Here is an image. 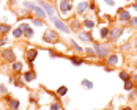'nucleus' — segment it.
<instances>
[{
  "label": "nucleus",
  "instance_id": "f257e3e1",
  "mask_svg": "<svg viewBox=\"0 0 137 110\" xmlns=\"http://www.w3.org/2000/svg\"><path fill=\"white\" fill-rule=\"evenodd\" d=\"M109 47L107 46H103V44H96L95 46V53L98 55L99 58H106V57H109Z\"/></svg>",
  "mask_w": 137,
  "mask_h": 110
},
{
  "label": "nucleus",
  "instance_id": "f03ea898",
  "mask_svg": "<svg viewBox=\"0 0 137 110\" xmlns=\"http://www.w3.org/2000/svg\"><path fill=\"white\" fill-rule=\"evenodd\" d=\"M43 41H46V43H57L58 41V33L54 32V30H47L44 33V36H43Z\"/></svg>",
  "mask_w": 137,
  "mask_h": 110
},
{
  "label": "nucleus",
  "instance_id": "7ed1b4c3",
  "mask_svg": "<svg viewBox=\"0 0 137 110\" xmlns=\"http://www.w3.org/2000/svg\"><path fill=\"white\" fill-rule=\"evenodd\" d=\"M51 21H52V22L57 25V28H58V30H62L63 33H69V32H71V28H69V27H68V25H66L63 21L57 19V17H51Z\"/></svg>",
  "mask_w": 137,
  "mask_h": 110
},
{
  "label": "nucleus",
  "instance_id": "20e7f679",
  "mask_svg": "<svg viewBox=\"0 0 137 110\" xmlns=\"http://www.w3.org/2000/svg\"><path fill=\"white\" fill-rule=\"evenodd\" d=\"M123 33V28L121 27H115V28H112V32L109 33V36H110V41H117L120 38V35Z\"/></svg>",
  "mask_w": 137,
  "mask_h": 110
},
{
  "label": "nucleus",
  "instance_id": "39448f33",
  "mask_svg": "<svg viewBox=\"0 0 137 110\" xmlns=\"http://www.w3.org/2000/svg\"><path fill=\"white\" fill-rule=\"evenodd\" d=\"M2 57L5 58V60H8V61H16V55H14V52L11 50V49H6V50H3L2 52Z\"/></svg>",
  "mask_w": 137,
  "mask_h": 110
},
{
  "label": "nucleus",
  "instance_id": "423d86ee",
  "mask_svg": "<svg viewBox=\"0 0 137 110\" xmlns=\"http://www.w3.org/2000/svg\"><path fill=\"white\" fill-rule=\"evenodd\" d=\"M40 3H41V6H43V10L46 11V14H49L51 17H54V14H55V11H54V8H52V5H49V3H46L44 0H40Z\"/></svg>",
  "mask_w": 137,
  "mask_h": 110
},
{
  "label": "nucleus",
  "instance_id": "0eeeda50",
  "mask_svg": "<svg viewBox=\"0 0 137 110\" xmlns=\"http://www.w3.org/2000/svg\"><path fill=\"white\" fill-rule=\"evenodd\" d=\"M19 28L22 30V33L27 36V38H32V36H33V30L30 28L28 24H21V25H19Z\"/></svg>",
  "mask_w": 137,
  "mask_h": 110
},
{
  "label": "nucleus",
  "instance_id": "6e6552de",
  "mask_svg": "<svg viewBox=\"0 0 137 110\" xmlns=\"http://www.w3.org/2000/svg\"><path fill=\"white\" fill-rule=\"evenodd\" d=\"M32 11H33V13H35V14H36L38 17H40V19H44V17L47 16V14H46V11H44L43 8H40V6H36V5L33 6V10H32Z\"/></svg>",
  "mask_w": 137,
  "mask_h": 110
},
{
  "label": "nucleus",
  "instance_id": "1a4fd4ad",
  "mask_svg": "<svg viewBox=\"0 0 137 110\" xmlns=\"http://www.w3.org/2000/svg\"><path fill=\"white\" fill-rule=\"evenodd\" d=\"M60 11H62V13L71 11V3L68 2V0H62V2H60Z\"/></svg>",
  "mask_w": 137,
  "mask_h": 110
},
{
  "label": "nucleus",
  "instance_id": "9d476101",
  "mask_svg": "<svg viewBox=\"0 0 137 110\" xmlns=\"http://www.w3.org/2000/svg\"><path fill=\"white\" fill-rule=\"evenodd\" d=\"M36 55H38V50L30 49V50L27 52V60H28L30 63H33V61H35V58H36Z\"/></svg>",
  "mask_w": 137,
  "mask_h": 110
},
{
  "label": "nucleus",
  "instance_id": "9b49d317",
  "mask_svg": "<svg viewBox=\"0 0 137 110\" xmlns=\"http://www.w3.org/2000/svg\"><path fill=\"white\" fill-rule=\"evenodd\" d=\"M33 79H35V72H33V71L24 72V80H25V82H32Z\"/></svg>",
  "mask_w": 137,
  "mask_h": 110
},
{
  "label": "nucleus",
  "instance_id": "f8f14e48",
  "mask_svg": "<svg viewBox=\"0 0 137 110\" xmlns=\"http://www.w3.org/2000/svg\"><path fill=\"white\" fill-rule=\"evenodd\" d=\"M79 38H81L82 41H93L91 35H90V33H85V32H81V33H79Z\"/></svg>",
  "mask_w": 137,
  "mask_h": 110
},
{
  "label": "nucleus",
  "instance_id": "ddd939ff",
  "mask_svg": "<svg viewBox=\"0 0 137 110\" xmlns=\"http://www.w3.org/2000/svg\"><path fill=\"white\" fill-rule=\"evenodd\" d=\"M120 21H131V16H129V13L126 11V10H123V11H120Z\"/></svg>",
  "mask_w": 137,
  "mask_h": 110
},
{
  "label": "nucleus",
  "instance_id": "4468645a",
  "mask_svg": "<svg viewBox=\"0 0 137 110\" xmlns=\"http://www.w3.org/2000/svg\"><path fill=\"white\" fill-rule=\"evenodd\" d=\"M88 8V3L87 2H81L79 3V6H77V13H79V14H84V11Z\"/></svg>",
  "mask_w": 137,
  "mask_h": 110
},
{
  "label": "nucleus",
  "instance_id": "2eb2a0df",
  "mask_svg": "<svg viewBox=\"0 0 137 110\" xmlns=\"http://www.w3.org/2000/svg\"><path fill=\"white\" fill-rule=\"evenodd\" d=\"M33 25L35 27H44V21L40 19V17H35V19H33Z\"/></svg>",
  "mask_w": 137,
  "mask_h": 110
},
{
  "label": "nucleus",
  "instance_id": "dca6fc26",
  "mask_svg": "<svg viewBox=\"0 0 137 110\" xmlns=\"http://www.w3.org/2000/svg\"><path fill=\"white\" fill-rule=\"evenodd\" d=\"M107 61H109V65H117L118 57H117V55H109V57H107Z\"/></svg>",
  "mask_w": 137,
  "mask_h": 110
},
{
  "label": "nucleus",
  "instance_id": "f3484780",
  "mask_svg": "<svg viewBox=\"0 0 137 110\" xmlns=\"http://www.w3.org/2000/svg\"><path fill=\"white\" fill-rule=\"evenodd\" d=\"M69 43H71V46H73V49H74L76 52H84V49H82L79 44H76V43H74V40H71Z\"/></svg>",
  "mask_w": 137,
  "mask_h": 110
},
{
  "label": "nucleus",
  "instance_id": "a211bd4d",
  "mask_svg": "<svg viewBox=\"0 0 137 110\" xmlns=\"http://www.w3.org/2000/svg\"><path fill=\"white\" fill-rule=\"evenodd\" d=\"M71 61H73V65H74V66H81V65L84 63V60H82V58H77V57H73V58H71Z\"/></svg>",
  "mask_w": 137,
  "mask_h": 110
},
{
  "label": "nucleus",
  "instance_id": "6ab92c4d",
  "mask_svg": "<svg viewBox=\"0 0 137 110\" xmlns=\"http://www.w3.org/2000/svg\"><path fill=\"white\" fill-rule=\"evenodd\" d=\"M66 91H68L66 87H60V88L57 90V95H58V96H65V95H66Z\"/></svg>",
  "mask_w": 137,
  "mask_h": 110
},
{
  "label": "nucleus",
  "instance_id": "aec40b11",
  "mask_svg": "<svg viewBox=\"0 0 137 110\" xmlns=\"http://www.w3.org/2000/svg\"><path fill=\"white\" fill-rule=\"evenodd\" d=\"M10 30H11V27L6 25V24H2V25H0V33H8Z\"/></svg>",
  "mask_w": 137,
  "mask_h": 110
},
{
  "label": "nucleus",
  "instance_id": "412c9836",
  "mask_svg": "<svg viewBox=\"0 0 137 110\" xmlns=\"http://www.w3.org/2000/svg\"><path fill=\"white\" fill-rule=\"evenodd\" d=\"M120 79H121L123 82H128V80H129V74H128V72H125V71H121V72H120Z\"/></svg>",
  "mask_w": 137,
  "mask_h": 110
},
{
  "label": "nucleus",
  "instance_id": "4be33fe9",
  "mask_svg": "<svg viewBox=\"0 0 137 110\" xmlns=\"http://www.w3.org/2000/svg\"><path fill=\"white\" fill-rule=\"evenodd\" d=\"M82 87H85V88L91 90V88H93V83H91L90 80H87V79H85V80H82Z\"/></svg>",
  "mask_w": 137,
  "mask_h": 110
},
{
  "label": "nucleus",
  "instance_id": "5701e85b",
  "mask_svg": "<svg viewBox=\"0 0 137 110\" xmlns=\"http://www.w3.org/2000/svg\"><path fill=\"white\" fill-rule=\"evenodd\" d=\"M10 105H11V108H13V110H17V108H19V101L13 99V101L10 102Z\"/></svg>",
  "mask_w": 137,
  "mask_h": 110
},
{
  "label": "nucleus",
  "instance_id": "b1692460",
  "mask_svg": "<svg viewBox=\"0 0 137 110\" xmlns=\"http://www.w3.org/2000/svg\"><path fill=\"white\" fill-rule=\"evenodd\" d=\"M13 69H14V71H21V69H22V63L14 61V63H13Z\"/></svg>",
  "mask_w": 137,
  "mask_h": 110
},
{
  "label": "nucleus",
  "instance_id": "393cba45",
  "mask_svg": "<svg viewBox=\"0 0 137 110\" xmlns=\"http://www.w3.org/2000/svg\"><path fill=\"white\" fill-rule=\"evenodd\" d=\"M13 36H14V38H21V36H22V30L21 28H16L13 32Z\"/></svg>",
  "mask_w": 137,
  "mask_h": 110
},
{
  "label": "nucleus",
  "instance_id": "a878e982",
  "mask_svg": "<svg viewBox=\"0 0 137 110\" xmlns=\"http://www.w3.org/2000/svg\"><path fill=\"white\" fill-rule=\"evenodd\" d=\"M125 90H126V91H131V90H132V82H131V80L125 82Z\"/></svg>",
  "mask_w": 137,
  "mask_h": 110
},
{
  "label": "nucleus",
  "instance_id": "bb28decb",
  "mask_svg": "<svg viewBox=\"0 0 137 110\" xmlns=\"http://www.w3.org/2000/svg\"><path fill=\"white\" fill-rule=\"evenodd\" d=\"M85 27H87L88 30H91V28L95 27V22H93V21H85Z\"/></svg>",
  "mask_w": 137,
  "mask_h": 110
},
{
  "label": "nucleus",
  "instance_id": "cd10ccee",
  "mask_svg": "<svg viewBox=\"0 0 137 110\" xmlns=\"http://www.w3.org/2000/svg\"><path fill=\"white\" fill-rule=\"evenodd\" d=\"M109 33H110V32H109V28H103V30H101V36H103V38H107Z\"/></svg>",
  "mask_w": 137,
  "mask_h": 110
},
{
  "label": "nucleus",
  "instance_id": "c85d7f7f",
  "mask_svg": "<svg viewBox=\"0 0 137 110\" xmlns=\"http://www.w3.org/2000/svg\"><path fill=\"white\" fill-rule=\"evenodd\" d=\"M71 27H73V30H79L81 25H79V22H77V21H73L71 22Z\"/></svg>",
  "mask_w": 137,
  "mask_h": 110
},
{
  "label": "nucleus",
  "instance_id": "c756f323",
  "mask_svg": "<svg viewBox=\"0 0 137 110\" xmlns=\"http://www.w3.org/2000/svg\"><path fill=\"white\" fill-rule=\"evenodd\" d=\"M8 43H10L8 38H2V40H0V46H5V44H8Z\"/></svg>",
  "mask_w": 137,
  "mask_h": 110
},
{
  "label": "nucleus",
  "instance_id": "7c9ffc66",
  "mask_svg": "<svg viewBox=\"0 0 137 110\" xmlns=\"http://www.w3.org/2000/svg\"><path fill=\"white\" fill-rule=\"evenodd\" d=\"M129 22H131L132 27H137V17H131V21H129Z\"/></svg>",
  "mask_w": 137,
  "mask_h": 110
},
{
  "label": "nucleus",
  "instance_id": "2f4dec72",
  "mask_svg": "<svg viewBox=\"0 0 137 110\" xmlns=\"http://www.w3.org/2000/svg\"><path fill=\"white\" fill-rule=\"evenodd\" d=\"M85 52H87L88 55H96V53H95V49H90V47H87V49H85Z\"/></svg>",
  "mask_w": 137,
  "mask_h": 110
},
{
  "label": "nucleus",
  "instance_id": "473e14b6",
  "mask_svg": "<svg viewBox=\"0 0 137 110\" xmlns=\"http://www.w3.org/2000/svg\"><path fill=\"white\" fill-rule=\"evenodd\" d=\"M0 93H2V95H6V87H5V85H0Z\"/></svg>",
  "mask_w": 137,
  "mask_h": 110
},
{
  "label": "nucleus",
  "instance_id": "72a5a7b5",
  "mask_svg": "<svg viewBox=\"0 0 137 110\" xmlns=\"http://www.w3.org/2000/svg\"><path fill=\"white\" fill-rule=\"evenodd\" d=\"M104 2H106L107 5H110V6H113V5H115V0H104Z\"/></svg>",
  "mask_w": 137,
  "mask_h": 110
},
{
  "label": "nucleus",
  "instance_id": "f704fd0d",
  "mask_svg": "<svg viewBox=\"0 0 137 110\" xmlns=\"http://www.w3.org/2000/svg\"><path fill=\"white\" fill-rule=\"evenodd\" d=\"M51 108H52V110H58V108H60V105H58V104H52Z\"/></svg>",
  "mask_w": 137,
  "mask_h": 110
},
{
  "label": "nucleus",
  "instance_id": "c9c22d12",
  "mask_svg": "<svg viewBox=\"0 0 137 110\" xmlns=\"http://www.w3.org/2000/svg\"><path fill=\"white\" fill-rule=\"evenodd\" d=\"M49 55H51V57H60V55H58V53H55L54 50H49Z\"/></svg>",
  "mask_w": 137,
  "mask_h": 110
},
{
  "label": "nucleus",
  "instance_id": "e433bc0d",
  "mask_svg": "<svg viewBox=\"0 0 137 110\" xmlns=\"http://www.w3.org/2000/svg\"><path fill=\"white\" fill-rule=\"evenodd\" d=\"M129 47H131L129 44H125V46H123V50H129Z\"/></svg>",
  "mask_w": 137,
  "mask_h": 110
},
{
  "label": "nucleus",
  "instance_id": "4c0bfd02",
  "mask_svg": "<svg viewBox=\"0 0 137 110\" xmlns=\"http://www.w3.org/2000/svg\"><path fill=\"white\" fill-rule=\"evenodd\" d=\"M14 83H16V85H17V87H22V82H21V80H16V82H14Z\"/></svg>",
  "mask_w": 137,
  "mask_h": 110
},
{
  "label": "nucleus",
  "instance_id": "58836bf2",
  "mask_svg": "<svg viewBox=\"0 0 137 110\" xmlns=\"http://www.w3.org/2000/svg\"><path fill=\"white\" fill-rule=\"evenodd\" d=\"M121 110H131V108H129V107H123Z\"/></svg>",
  "mask_w": 137,
  "mask_h": 110
},
{
  "label": "nucleus",
  "instance_id": "ea45409f",
  "mask_svg": "<svg viewBox=\"0 0 137 110\" xmlns=\"http://www.w3.org/2000/svg\"><path fill=\"white\" fill-rule=\"evenodd\" d=\"M134 10H137V3H134Z\"/></svg>",
  "mask_w": 137,
  "mask_h": 110
},
{
  "label": "nucleus",
  "instance_id": "a19ab883",
  "mask_svg": "<svg viewBox=\"0 0 137 110\" xmlns=\"http://www.w3.org/2000/svg\"><path fill=\"white\" fill-rule=\"evenodd\" d=\"M134 79H135V82H137V74H135V76H134Z\"/></svg>",
  "mask_w": 137,
  "mask_h": 110
},
{
  "label": "nucleus",
  "instance_id": "79ce46f5",
  "mask_svg": "<svg viewBox=\"0 0 137 110\" xmlns=\"http://www.w3.org/2000/svg\"><path fill=\"white\" fill-rule=\"evenodd\" d=\"M135 47H137V41H135Z\"/></svg>",
  "mask_w": 137,
  "mask_h": 110
}]
</instances>
